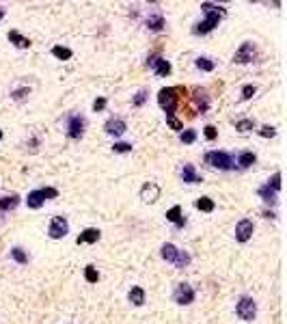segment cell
I'll return each instance as SVG.
<instances>
[{
  "instance_id": "22",
  "label": "cell",
  "mask_w": 287,
  "mask_h": 324,
  "mask_svg": "<svg viewBox=\"0 0 287 324\" xmlns=\"http://www.w3.org/2000/svg\"><path fill=\"white\" fill-rule=\"evenodd\" d=\"M177 251H180V248H177L175 244L166 242V244H162V248H160V255H162V259H166V262H175Z\"/></svg>"
},
{
  "instance_id": "10",
  "label": "cell",
  "mask_w": 287,
  "mask_h": 324,
  "mask_svg": "<svg viewBox=\"0 0 287 324\" xmlns=\"http://www.w3.org/2000/svg\"><path fill=\"white\" fill-rule=\"evenodd\" d=\"M158 197H160V186H158V184L147 182L143 188H140V199H143L145 203H154V201H158Z\"/></svg>"
},
{
  "instance_id": "21",
  "label": "cell",
  "mask_w": 287,
  "mask_h": 324,
  "mask_svg": "<svg viewBox=\"0 0 287 324\" xmlns=\"http://www.w3.org/2000/svg\"><path fill=\"white\" fill-rule=\"evenodd\" d=\"M43 194H41V190H30L28 192V197H26V203H28V208H32V210H39L41 205H43Z\"/></svg>"
},
{
  "instance_id": "20",
  "label": "cell",
  "mask_w": 287,
  "mask_h": 324,
  "mask_svg": "<svg viewBox=\"0 0 287 324\" xmlns=\"http://www.w3.org/2000/svg\"><path fill=\"white\" fill-rule=\"evenodd\" d=\"M128 298H130V302H132V305H136V307L145 305V290L138 288V285H134V288L128 292Z\"/></svg>"
},
{
  "instance_id": "35",
  "label": "cell",
  "mask_w": 287,
  "mask_h": 324,
  "mask_svg": "<svg viewBox=\"0 0 287 324\" xmlns=\"http://www.w3.org/2000/svg\"><path fill=\"white\" fill-rule=\"evenodd\" d=\"M259 136L272 138V136H277V130H274L272 126H261V128H259Z\"/></svg>"
},
{
  "instance_id": "41",
  "label": "cell",
  "mask_w": 287,
  "mask_h": 324,
  "mask_svg": "<svg viewBox=\"0 0 287 324\" xmlns=\"http://www.w3.org/2000/svg\"><path fill=\"white\" fill-rule=\"evenodd\" d=\"M203 132H205V138H208V140H214L216 136H218V132H216V128H214V126H205V128H203Z\"/></svg>"
},
{
  "instance_id": "1",
  "label": "cell",
  "mask_w": 287,
  "mask_h": 324,
  "mask_svg": "<svg viewBox=\"0 0 287 324\" xmlns=\"http://www.w3.org/2000/svg\"><path fill=\"white\" fill-rule=\"evenodd\" d=\"M201 9L205 13V20L199 22V24H194V28H192L194 35H208L209 30H214L216 26H218V22L223 20L225 13H227L225 7H216V4H209V2H203Z\"/></svg>"
},
{
  "instance_id": "26",
  "label": "cell",
  "mask_w": 287,
  "mask_h": 324,
  "mask_svg": "<svg viewBox=\"0 0 287 324\" xmlns=\"http://www.w3.org/2000/svg\"><path fill=\"white\" fill-rule=\"evenodd\" d=\"M194 205H197L199 210H203V212H212L214 210V201L209 197H201V199H197L194 201Z\"/></svg>"
},
{
  "instance_id": "17",
  "label": "cell",
  "mask_w": 287,
  "mask_h": 324,
  "mask_svg": "<svg viewBox=\"0 0 287 324\" xmlns=\"http://www.w3.org/2000/svg\"><path fill=\"white\" fill-rule=\"evenodd\" d=\"M20 205V197L18 194H7V197L0 199V212H11Z\"/></svg>"
},
{
  "instance_id": "42",
  "label": "cell",
  "mask_w": 287,
  "mask_h": 324,
  "mask_svg": "<svg viewBox=\"0 0 287 324\" xmlns=\"http://www.w3.org/2000/svg\"><path fill=\"white\" fill-rule=\"evenodd\" d=\"M104 108H106V97H97L93 102V110L100 112V110H104Z\"/></svg>"
},
{
  "instance_id": "28",
  "label": "cell",
  "mask_w": 287,
  "mask_h": 324,
  "mask_svg": "<svg viewBox=\"0 0 287 324\" xmlns=\"http://www.w3.org/2000/svg\"><path fill=\"white\" fill-rule=\"evenodd\" d=\"M11 257H13L18 264H26V262H28V255H26L24 248H20V246L11 248Z\"/></svg>"
},
{
  "instance_id": "36",
  "label": "cell",
  "mask_w": 287,
  "mask_h": 324,
  "mask_svg": "<svg viewBox=\"0 0 287 324\" xmlns=\"http://www.w3.org/2000/svg\"><path fill=\"white\" fill-rule=\"evenodd\" d=\"M145 102H147V91H145V89H140V91H138V93H136V95H134V100H132V104H134V106H143V104H145Z\"/></svg>"
},
{
  "instance_id": "2",
  "label": "cell",
  "mask_w": 287,
  "mask_h": 324,
  "mask_svg": "<svg viewBox=\"0 0 287 324\" xmlns=\"http://www.w3.org/2000/svg\"><path fill=\"white\" fill-rule=\"evenodd\" d=\"M177 102H180V95H177L175 86H166V89H160V93H158V104H160V108L166 112V115H173V112H175Z\"/></svg>"
},
{
  "instance_id": "40",
  "label": "cell",
  "mask_w": 287,
  "mask_h": 324,
  "mask_svg": "<svg viewBox=\"0 0 287 324\" xmlns=\"http://www.w3.org/2000/svg\"><path fill=\"white\" fill-rule=\"evenodd\" d=\"M41 194H43V199H56L58 190L56 188H41Z\"/></svg>"
},
{
  "instance_id": "15",
  "label": "cell",
  "mask_w": 287,
  "mask_h": 324,
  "mask_svg": "<svg viewBox=\"0 0 287 324\" xmlns=\"http://www.w3.org/2000/svg\"><path fill=\"white\" fill-rule=\"evenodd\" d=\"M145 24H147V28L149 30H162L164 28V18H162V13L160 11H156V13H149L147 15V22H145Z\"/></svg>"
},
{
  "instance_id": "13",
  "label": "cell",
  "mask_w": 287,
  "mask_h": 324,
  "mask_svg": "<svg viewBox=\"0 0 287 324\" xmlns=\"http://www.w3.org/2000/svg\"><path fill=\"white\" fill-rule=\"evenodd\" d=\"M100 236H102L100 229H95V227H89V229H84L82 234L76 238V242H78V244H93V242L100 240Z\"/></svg>"
},
{
  "instance_id": "14",
  "label": "cell",
  "mask_w": 287,
  "mask_h": 324,
  "mask_svg": "<svg viewBox=\"0 0 287 324\" xmlns=\"http://www.w3.org/2000/svg\"><path fill=\"white\" fill-rule=\"evenodd\" d=\"M192 100L194 104H197V108L201 112H205L209 108V100H208V93H205V89H194L192 91Z\"/></svg>"
},
{
  "instance_id": "11",
  "label": "cell",
  "mask_w": 287,
  "mask_h": 324,
  "mask_svg": "<svg viewBox=\"0 0 287 324\" xmlns=\"http://www.w3.org/2000/svg\"><path fill=\"white\" fill-rule=\"evenodd\" d=\"M104 130H106V134H110V136H121V134L128 130V123L123 121V119H108Z\"/></svg>"
},
{
  "instance_id": "7",
  "label": "cell",
  "mask_w": 287,
  "mask_h": 324,
  "mask_svg": "<svg viewBox=\"0 0 287 324\" xmlns=\"http://www.w3.org/2000/svg\"><path fill=\"white\" fill-rule=\"evenodd\" d=\"M173 300L177 302V305H190L194 300V290L190 283H180L175 290V294H173Z\"/></svg>"
},
{
  "instance_id": "19",
  "label": "cell",
  "mask_w": 287,
  "mask_h": 324,
  "mask_svg": "<svg viewBox=\"0 0 287 324\" xmlns=\"http://www.w3.org/2000/svg\"><path fill=\"white\" fill-rule=\"evenodd\" d=\"M9 41L13 43L15 48H22V50H24V48H30V39L24 35H20L18 30H9Z\"/></svg>"
},
{
  "instance_id": "43",
  "label": "cell",
  "mask_w": 287,
  "mask_h": 324,
  "mask_svg": "<svg viewBox=\"0 0 287 324\" xmlns=\"http://www.w3.org/2000/svg\"><path fill=\"white\" fill-rule=\"evenodd\" d=\"M263 216H266V218H274V212H268V210H266V212H263Z\"/></svg>"
},
{
  "instance_id": "12",
  "label": "cell",
  "mask_w": 287,
  "mask_h": 324,
  "mask_svg": "<svg viewBox=\"0 0 287 324\" xmlns=\"http://www.w3.org/2000/svg\"><path fill=\"white\" fill-rule=\"evenodd\" d=\"M149 67L154 69L158 76H169L173 72V67H171V63L169 61H164V58H160V56H151L149 58Z\"/></svg>"
},
{
  "instance_id": "34",
  "label": "cell",
  "mask_w": 287,
  "mask_h": 324,
  "mask_svg": "<svg viewBox=\"0 0 287 324\" xmlns=\"http://www.w3.org/2000/svg\"><path fill=\"white\" fill-rule=\"evenodd\" d=\"M268 186L272 188L274 192H279V190H281V173H279V171L274 173V175H272V177H270V180H268Z\"/></svg>"
},
{
  "instance_id": "33",
  "label": "cell",
  "mask_w": 287,
  "mask_h": 324,
  "mask_svg": "<svg viewBox=\"0 0 287 324\" xmlns=\"http://www.w3.org/2000/svg\"><path fill=\"white\" fill-rule=\"evenodd\" d=\"M166 123L171 126V130H177V132H182V130H183V123L175 115H166Z\"/></svg>"
},
{
  "instance_id": "30",
  "label": "cell",
  "mask_w": 287,
  "mask_h": 324,
  "mask_svg": "<svg viewBox=\"0 0 287 324\" xmlns=\"http://www.w3.org/2000/svg\"><path fill=\"white\" fill-rule=\"evenodd\" d=\"M235 130H240V132L255 130V121H253V119H240V121H235Z\"/></svg>"
},
{
  "instance_id": "25",
  "label": "cell",
  "mask_w": 287,
  "mask_h": 324,
  "mask_svg": "<svg viewBox=\"0 0 287 324\" xmlns=\"http://www.w3.org/2000/svg\"><path fill=\"white\" fill-rule=\"evenodd\" d=\"M52 56H56L58 61H69V58H72V50H69V48H63V46H54Z\"/></svg>"
},
{
  "instance_id": "5",
  "label": "cell",
  "mask_w": 287,
  "mask_h": 324,
  "mask_svg": "<svg viewBox=\"0 0 287 324\" xmlns=\"http://www.w3.org/2000/svg\"><path fill=\"white\" fill-rule=\"evenodd\" d=\"M48 234H50L52 240H61L69 234V223L63 218V216H54L50 220V229H48Z\"/></svg>"
},
{
  "instance_id": "27",
  "label": "cell",
  "mask_w": 287,
  "mask_h": 324,
  "mask_svg": "<svg viewBox=\"0 0 287 324\" xmlns=\"http://www.w3.org/2000/svg\"><path fill=\"white\" fill-rule=\"evenodd\" d=\"M173 264H175L177 268H186L188 264H190V255H188L186 251H177V257H175V262Z\"/></svg>"
},
{
  "instance_id": "45",
  "label": "cell",
  "mask_w": 287,
  "mask_h": 324,
  "mask_svg": "<svg viewBox=\"0 0 287 324\" xmlns=\"http://www.w3.org/2000/svg\"><path fill=\"white\" fill-rule=\"evenodd\" d=\"M0 138H2V130H0Z\"/></svg>"
},
{
  "instance_id": "9",
  "label": "cell",
  "mask_w": 287,
  "mask_h": 324,
  "mask_svg": "<svg viewBox=\"0 0 287 324\" xmlns=\"http://www.w3.org/2000/svg\"><path fill=\"white\" fill-rule=\"evenodd\" d=\"M253 231H255V225H253V220L248 218H242L240 223L235 225V240L237 242H248L253 236Z\"/></svg>"
},
{
  "instance_id": "23",
  "label": "cell",
  "mask_w": 287,
  "mask_h": 324,
  "mask_svg": "<svg viewBox=\"0 0 287 324\" xmlns=\"http://www.w3.org/2000/svg\"><path fill=\"white\" fill-rule=\"evenodd\" d=\"M257 162V156L253 154V151H244V154H240V158H237V164L242 166V169H248V166H253Z\"/></svg>"
},
{
  "instance_id": "3",
  "label": "cell",
  "mask_w": 287,
  "mask_h": 324,
  "mask_svg": "<svg viewBox=\"0 0 287 324\" xmlns=\"http://www.w3.org/2000/svg\"><path fill=\"white\" fill-rule=\"evenodd\" d=\"M205 164H209L212 169H220V171H229L234 169V158L225 151H208L205 154Z\"/></svg>"
},
{
  "instance_id": "18",
  "label": "cell",
  "mask_w": 287,
  "mask_h": 324,
  "mask_svg": "<svg viewBox=\"0 0 287 324\" xmlns=\"http://www.w3.org/2000/svg\"><path fill=\"white\" fill-rule=\"evenodd\" d=\"M166 220H171V223H175L177 227H183L186 225V218H183V214H182V208L180 205H173V208L166 212Z\"/></svg>"
},
{
  "instance_id": "24",
  "label": "cell",
  "mask_w": 287,
  "mask_h": 324,
  "mask_svg": "<svg viewBox=\"0 0 287 324\" xmlns=\"http://www.w3.org/2000/svg\"><path fill=\"white\" fill-rule=\"evenodd\" d=\"M259 197H261L266 203H277V192H274L272 188L268 186V184H266V186L259 188Z\"/></svg>"
},
{
  "instance_id": "8",
  "label": "cell",
  "mask_w": 287,
  "mask_h": 324,
  "mask_svg": "<svg viewBox=\"0 0 287 324\" xmlns=\"http://www.w3.org/2000/svg\"><path fill=\"white\" fill-rule=\"evenodd\" d=\"M253 58H255V46H253L251 41H244L240 46V50H237L234 54V61L235 63H240V65H246V63H251Z\"/></svg>"
},
{
  "instance_id": "31",
  "label": "cell",
  "mask_w": 287,
  "mask_h": 324,
  "mask_svg": "<svg viewBox=\"0 0 287 324\" xmlns=\"http://www.w3.org/2000/svg\"><path fill=\"white\" fill-rule=\"evenodd\" d=\"M84 279L89 281V283H97V279H100V272H97L95 266H86L84 268Z\"/></svg>"
},
{
  "instance_id": "29",
  "label": "cell",
  "mask_w": 287,
  "mask_h": 324,
  "mask_svg": "<svg viewBox=\"0 0 287 324\" xmlns=\"http://www.w3.org/2000/svg\"><path fill=\"white\" fill-rule=\"evenodd\" d=\"M197 67L203 69V72H212V69H214V61H212V58H208V56H199L197 58Z\"/></svg>"
},
{
  "instance_id": "6",
  "label": "cell",
  "mask_w": 287,
  "mask_h": 324,
  "mask_svg": "<svg viewBox=\"0 0 287 324\" xmlns=\"http://www.w3.org/2000/svg\"><path fill=\"white\" fill-rule=\"evenodd\" d=\"M84 128H86L84 117H80V115H72V117H69V121H67V134H69V138H74V140L82 138Z\"/></svg>"
},
{
  "instance_id": "44",
  "label": "cell",
  "mask_w": 287,
  "mask_h": 324,
  "mask_svg": "<svg viewBox=\"0 0 287 324\" xmlns=\"http://www.w3.org/2000/svg\"><path fill=\"white\" fill-rule=\"evenodd\" d=\"M2 18H4V9L0 7V20H2Z\"/></svg>"
},
{
  "instance_id": "38",
  "label": "cell",
  "mask_w": 287,
  "mask_h": 324,
  "mask_svg": "<svg viewBox=\"0 0 287 324\" xmlns=\"http://www.w3.org/2000/svg\"><path fill=\"white\" fill-rule=\"evenodd\" d=\"M112 149H115L117 154H128V151H132V143H115Z\"/></svg>"
},
{
  "instance_id": "39",
  "label": "cell",
  "mask_w": 287,
  "mask_h": 324,
  "mask_svg": "<svg viewBox=\"0 0 287 324\" xmlns=\"http://www.w3.org/2000/svg\"><path fill=\"white\" fill-rule=\"evenodd\" d=\"M28 93H30V89H28V86H22V89L13 91V93H11V95H13V100H24V97L28 95Z\"/></svg>"
},
{
  "instance_id": "4",
  "label": "cell",
  "mask_w": 287,
  "mask_h": 324,
  "mask_svg": "<svg viewBox=\"0 0 287 324\" xmlns=\"http://www.w3.org/2000/svg\"><path fill=\"white\" fill-rule=\"evenodd\" d=\"M235 313L242 318L244 322H253L257 316V302L251 298V296H242L237 300V307H235Z\"/></svg>"
},
{
  "instance_id": "37",
  "label": "cell",
  "mask_w": 287,
  "mask_h": 324,
  "mask_svg": "<svg viewBox=\"0 0 287 324\" xmlns=\"http://www.w3.org/2000/svg\"><path fill=\"white\" fill-rule=\"evenodd\" d=\"M255 93H257V86L255 84H246L244 89H242V100H251Z\"/></svg>"
},
{
  "instance_id": "32",
  "label": "cell",
  "mask_w": 287,
  "mask_h": 324,
  "mask_svg": "<svg viewBox=\"0 0 287 324\" xmlns=\"http://www.w3.org/2000/svg\"><path fill=\"white\" fill-rule=\"evenodd\" d=\"M180 138H182V143H194L197 140V130H183V132L180 134Z\"/></svg>"
},
{
  "instance_id": "16",
  "label": "cell",
  "mask_w": 287,
  "mask_h": 324,
  "mask_svg": "<svg viewBox=\"0 0 287 324\" xmlns=\"http://www.w3.org/2000/svg\"><path fill=\"white\" fill-rule=\"evenodd\" d=\"M182 177H183V182H186V184H199V182H203L201 175L194 171V164H183Z\"/></svg>"
}]
</instances>
